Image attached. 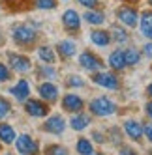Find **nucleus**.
Masks as SVG:
<instances>
[{"instance_id":"1","label":"nucleus","mask_w":152,"mask_h":155,"mask_svg":"<svg viewBox=\"0 0 152 155\" xmlns=\"http://www.w3.org/2000/svg\"><path fill=\"white\" fill-rule=\"evenodd\" d=\"M115 108H116L115 103L111 99H107V97H98L90 103V110L96 116H109V114L115 112Z\"/></svg>"},{"instance_id":"2","label":"nucleus","mask_w":152,"mask_h":155,"mask_svg":"<svg viewBox=\"0 0 152 155\" xmlns=\"http://www.w3.org/2000/svg\"><path fill=\"white\" fill-rule=\"evenodd\" d=\"M13 39L19 43H23V45H28V43H32L36 39V30L34 28H30L26 25H19L13 28Z\"/></svg>"},{"instance_id":"3","label":"nucleus","mask_w":152,"mask_h":155,"mask_svg":"<svg viewBox=\"0 0 152 155\" xmlns=\"http://www.w3.org/2000/svg\"><path fill=\"white\" fill-rule=\"evenodd\" d=\"M92 79H94L96 84H100V86L107 88V90H116V88H118V81H116V77H115L113 73L102 71V73H96Z\"/></svg>"},{"instance_id":"4","label":"nucleus","mask_w":152,"mask_h":155,"mask_svg":"<svg viewBox=\"0 0 152 155\" xmlns=\"http://www.w3.org/2000/svg\"><path fill=\"white\" fill-rule=\"evenodd\" d=\"M17 150L21 151V155H34L38 151V146L28 135H21L17 138Z\"/></svg>"},{"instance_id":"5","label":"nucleus","mask_w":152,"mask_h":155,"mask_svg":"<svg viewBox=\"0 0 152 155\" xmlns=\"http://www.w3.org/2000/svg\"><path fill=\"white\" fill-rule=\"evenodd\" d=\"M64 127H66V121H64L62 116H51L45 121V125H43V129L47 133H53V135H60L64 131Z\"/></svg>"},{"instance_id":"6","label":"nucleus","mask_w":152,"mask_h":155,"mask_svg":"<svg viewBox=\"0 0 152 155\" xmlns=\"http://www.w3.org/2000/svg\"><path fill=\"white\" fill-rule=\"evenodd\" d=\"M79 64L83 65L85 69H88V71H96V69H102V62L98 60L92 52H83L81 56H79Z\"/></svg>"},{"instance_id":"7","label":"nucleus","mask_w":152,"mask_h":155,"mask_svg":"<svg viewBox=\"0 0 152 155\" xmlns=\"http://www.w3.org/2000/svg\"><path fill=\"white\" fill-rule=\"evenodd\" d=\"M9 64H12V68L19 73H26L30 69V60L26 56H21V54H9Z\"/></svg>"},{"instance_id":"8","label":"nucleus","mask_w":152,"mask_h":155,"mask_svg":"<svg viewBox=\"0 0 152 155\" xmlns=\"http://www.w3.org/2000/svg\"><path fill=\"white\" fill-rule=\"evenodd\" d=\"M25 108H26V112H28L30 116H36V118L47 116V107L43 105L41 101H36V99H30V101H26Z\"/></svg>"},{"instance_id":"9","label":"nucleus","mask_w":152,"mask_h":155,"mask_svg":"<svg viewBox=\"0 0 152 155\" xmlns=\"http://www.w3.org/2000/svg\"><path fill=\"white\" fill-rule=\"evenodd\" d=\"M62 107L66 110H70V112H79V110L83 108V99L79 95L68 94L66 97H64V101H62Z\"/></svg>"},{"instance_id":"10","label":"nucleus","mask_w":152,"mask_h":155,"mask_svg":"<svg viewBox=\"0 0 152 155\" xmlns=\"http://www.w3.org/2000/svg\"><path fill=\"white\" fill-rule=\"evenodd\" d=\"M118 19H120L126 26H135L137 25V13L132 8H120L118 9Z\"/></svg>"},{"instance_id":"11","label":"nucleus","mask_w":152,"mask_h":155,"mask_svg":"<svg viewBox=\"0 0 152 155\" xmlns=\"http://www.w3.org/2000/svg\"><path fill=\"white\" fill-rule=\"evenodd\" d=\"M6 6L12 12H28L32 6H36V0H6Z\"/></svg>"},{"instance_id":"12","label":"nucleus","mask_w":152,"mask_h":155,"mask_svg":"<svg viewBox=\"0 0 152 155\" xmlns=\"http://www.w3.org/2000/svg\"><path fill=\"white\" fill-rule=\"evenodd\" d=\"M40 95L45 99V101H55V99L58 97V88L55 84H51V82H43L40 86Z\"/></svg>"},{"instance_id":"13","label":"nucleus","mask_w":152,"mask_h":155,"mask_svg":"<svg viewBox=\"0 0 152 155\" xmlns=\"http://www.w3.org/2000/svg\"><path fill=\"white\" fill-rule=\"evenodd\" d=\"M124 131H126V135L130 138H133V140H139L141 137H143V127H141L137 121H133V120H128L124 124Z\"/></svg>"},{"instance_id":"14","label":"nucleus","mask_w":152,"mask_h":155,"mask_svg":"<svg viewBox=\"0 0 152 155\" xmlns=\"http://www.w3.org/2000/svg\"><path fill=\"white\" fill-rule=\"evenodd\" d=\"M62 23L68 30H77L79 28V15L77 12H73V9H68L66 13L62 15Z\"/></svg>"},{"instance_id":"15","label":"nucleus","mask_w":152,"mask_h":155,"mask_svg":"<svg viewBox=\"0 0 152 155\" xmlns=\"http://www.w3.org/2000/svg\"><path fill=\"white\" fill-rule=\"evenodd\" d=\"M12 94H13L15 99H19V101L26 99L28 94H30V86H28V82H26V81H19V82L12 88Z\"/></svg>"},{"instance_id":"16","label":"nucleus","mask_w":152,"mask_h":155,"mask_svg":"<svg viewBox=\"0 0 152 155\" xmlns=\"http://www.w3.org/2000/svg\"><path fill=\"white\" fill-rule=\"evenodd\" d=\"M141 32L152 39V12H145L141 15Z\"/></svg>"},{"instance_id":"17","label":"nucleus","mask_w":152,"mask_h":155,"mask_svg":"<svg viewBox=\"0 0 152 155\" xmlns=\"http://www.w3.org/2000/svg\"><path fill=\"white\" fill-rule=\"evenodd\" d=\"M109 65L113 69H122L126 65V58H124V51H115L109 56Z\"/></svg>"},{"instance_id":"18","label":"nucleus","mask_w":152,"mask_h":155,"mask_svg":"<svg viewBox=\"0 0 152 155\" xmlns=\"http://www.w3.org/2000/svg\"><path fill=\"white\" fill-rule=\"evenodd\" d=\"M90 39L96 43V45H100V47H105L107 43L111 41V36L107 34V32H103V30H94L92 34H90Z\"/></svg>"},{"instance_id":"19","label":"nucleus","mask_w":152,"mask_h":155,"mask_svg":"<svg viewBox=\"0 0 152 155\" xmlns=\"http://www.w3.org/2000/svg\"><path fill=\"white\" fill-rule=\"evenodd\" d=\"M58 52H60V56H64V58L73 56V54H75V43L70 41V39L60 41V43H58Z\"/></svg>"},{"instance_id":"20","label":"nucleus","mask_w":152,"mask_h":155,"mask_svg":"<svg viewBox=\"0 0 152 155\" xmlns=\"http://www.w3.org/2000/svg\"><path fill=\"white\" fill-rule=\"evenodd\" d=\"M0 140L9 144V142H13L15 140V131L9 127V125H4V124H0Z\"/></svg>"},{"instance_id":"21","label":"nucleus","mask_w":152,"mask_h":155,"mask_svg":"<svg viewBox=\"0 0 152 155\" xmlns=\"http://www.w3.org/2000/svg\"><path fill=\"white\" fill-rule=\"evenodd\" d=\"M88 124H90V120H88V116H85V114H77V116L71 118V127L75 131H83Z\"/></svg>"},{"instance_id":"22","label":"nucleus","mask_w":152,"mask_h":155,"mask_svg":"<svg viewBox=\"0 0 152 155\" xmlns=\"http://www.w3.org/2000/svg\"><path fill=\"white\" fill-rule=\"evenodd\" d=\"M38 56H40L43 62H47V64H53V62H55V58H57L51 47H40V49H38Z\"/></svg>"},{"instance_id":"23","label":"nucleus","mask_w":152,"mask_h":155,"mask_svg":"<svg viewBox=\"0 0 152 155\" xmlns=\"http://www.w3.org/2000/svg\"><path fill=\"white\" fill-rule=\"evenodd\" d=\"M85 19L88 21L90 25H102L103 23V13L102 12H86Z\"/></svg>"},{"instance_id":"24","label":"nucleus","mask_w":152,"mask_h":155,"mask_svg":"<svg viewBox=\"0 0 152 155\" xmlns=\"http://www.w3.org/2000/svg\"><path fill=\"white\" fill-rule=\"evenodd\" d=\"M77 151L81 153V155H92V144L86 140V138H81L79 142H77Z\"/></svg>"},{"instance_id":"25","label":"nucleus","mask_w":152,"mask_h":155,"mask_svg":"<svg viewBox=\"0 0 152 155\" xmlns=\"http://www.w3.org/2000/svg\"><path fill=\"white\" fill-rule=\"evenodd\" d=\"M124 58H126V65H133L139 62V52L135 49H128L124 51Z\"/></svg>"},{"instance_id":"26","label":"nucleus","mask_w":152,"mask_h":155,"mask_svg":"<svg viewBox=\"0 0 152 155\" xmlns=\"http://www.w3.org/2000/svg\"><path fill=\"white\" fill-rule=\"evenodd\" d=\"M45 155H68V150L62 148V146H58V144H53V146L47 148Z\"/></svg>"},{"instance_id":"27","label":"nucleus","mask_w":152,"mask_h":155,"mask_svg":"<svg viewBox=\"0 0 152 155\" xmlns=\"http://www.w3.org/2000/svg\"><path fill=\"white\" fill-rule=\"evenodd\" d=\"M55 6H57L55 0H36V8L40 9H53Z\"/></svg>"},{"instance_id":"28","label":"nucleus","mask_w":152,"mask_h":155,"mask_svg":"<svg viewBox=\"0 0 152 155\" xmlns=\"http://www.w3.org/2000/svg\"><path fill=\"white\" fill-rule=\"evenodd\" d=\"M113 36H115V39H116L118 43H124V41L128 39V36H126V32H124L122 28H115V30H113Z\"/></svg>"},{"instance_id":"29","label":"nucleus","mask_w":152,"mask_h":155,"mask_svg":"<svg viewBox=\"0 0 152 155\" xmlns=\"http://www.w3.org/2000/svg\"><path fill=\"white\" fill-rule=\"evenodd\" d=\"M68 86H71V88H81V86H85V81L81 79V77H70V79H68Z\"/></svg>"},{"instance_id":"30","label":"nucleus","mask_w":152,"mask_h":155,"mask_svg":"<svg viewBox=\"0 0 152 155\" xmlns=\"http://www.w3.org/2000/svg\"><path fill=\"white\" fill-rule=\"evenodd\" d=\"M9 112V103L6 101L4 97H0V118H4Z\"/></svg>"},{"instance_id":"31","label":"nucleus","mask_w":152,"mask_h":155,"mask_svg":"<svg viewBox=\"0 0 152 155\" xmlns=\"http://www.w3.org/2000/svg\"><path fill=\"white\" fill-rule=\"evenodd\" d=\"M8 79H9V71H8V68L4 64H0V82H4Z\"/></svg>"},{"instance_id":"32","label":"nucleus","mask_w":152,"mask_h":155,"mask_svg":"<svg viewBox=\"0 0 152 155\" xmlns=\"http://www.w3.org/2000/svg\"><path fill=\"white\" fill-rule=\"evenodd\" d=\"M40 75H43V77H49V79H53V77L57 75V71L53 69V68H41V69H40Z\"/></svg>"},{"instance_id":"33","label":"nucleus","mask_w":152,"mask_h":155,"mask_svg":"<svg viewBox=\"0 0 152 155\" xmlns=\"http://www.w3.org/2000/svg\"><path fill=\"white\" fill-rule=\"evenodd\" d=\"M143 133L147 135V138H148V140H152V124H147V125L143 127Z\"/></svg>"},{"instance_id":"34","label":"nucleus","mask_w":152,"mask_h":155,"mask_svg":"<svg viewBox=\"0 0 152 155\" xmlns=\"http://www.w3.org/2000/svg\"><path fill=\"white\" fill-rule=\"evenodd\" d=\"M96 2H98V0H79V4H83V6H86V8H94Z\"/></svg>"},{"instance_id":"35","label":"nucleus","mask_w":152,"mask_h":155,"mask_svg":"<svg viewBox=\"0 0 152 155\" xmlns=\"http://www.w3.org/2000/svg\"><path fill=\"white\" fill-rule=\"evenodd\" d=\"M118 155H137V153H135V151H133L132 148H122V150H120V153H118Z\"/></svg>"},{"instance_id":"36","label":"nucleus","mask_w":152,"mask_h":155,"mask_svg":"<svg viewBox=\"0 0 152 155\" xmlns=\"http://www.w3.org/2000/svg\"><path fill=\"white\" fill-rule=\"evenodd\" d=\"M145 54L147 56H152V43H147L145 45Z\"/></svg>"},{"instance_id":"37","label":"nucleus","mask_w":152,"mask_h":155,"mask_svg":"<svg viewBox=\"0 0 152 155\" xmlns=\"http://www.w3.org/2000/svg\"><path fill=\"white\" fill-rule=\"evenodd\" d=\"M147 114H148V116L152 118V101H150V103L147 105Z\"/></svg>"},{"instance_id":"38","label":"nucleus","mask_w":152,"mask_h":155,"mask_svg":"<svg viewBox=\"0 0 152 155\" xmlns=\"http://www.w3.org/2000/svg\"><path fill=\"white\" fill-rule=\"evenodd\" d=\"M148 94H150V95H152V84H150V86H148Z\"/></svg>"},{"instance_id":"39","label":"nucleus","mask_w":152,"mask_h":155,"mask_svg":"<svg viewBox=\"0 0 152 155\" xmlns=\"http://www.w3.org/2000/svg\"><path fill=\"white\" fill-rule=\"evenodd\" d=\"M0 43H2V38H0Z\"/></svg>"},{"instance_id":"40","label":"nucleus","mask_w":152,"mask_h":155,"mask_svg":"<svg viewBox=\"0 0 152 155\" xmlns=\"http://www.w3.org/2000/svg\"><path fill=\"white\" fill-rule=\"evenodd\" d=\"M96 155H102V153H96Z\"/></svg>"},{"instance_id":"41","label":"nucleus","mask_w":152,"mask_h":155,"mask_svg":"<svg viewBox=\"0 0 152 155\" xmlns=\"http://www.w3.org/2000/svg\"><path fill=\"white\" fill-rule=\"evenodd\" d=\"M150 4H152V0H150Z\"/></svg>"},{"instance_id":"42","label":"nucleus","mask_w":152,"mask_h":155,"mask_svg":"<svg viewBox=\"0 0 152 155\" xmlns=\"http://www.w3.org/2000/svg\"><path fill=\"white\" fill-rule=\"evenodd\" d=\"M150 155H152V151H150Z\"/></svg>"},{"instance_id":"43","label":"nucleus","mask_w":152,"mask_h":155,"mask_svg":"<svg viewBox=\"0 0 152 155\" xmlns=\"http://www.w3.org/2000/svg\"><path fill=\"white\" fill-rule=\"evenodd\" d=\"M8 155H9V153H8Z\"/></svg>"}]
</instances>
